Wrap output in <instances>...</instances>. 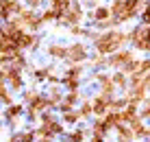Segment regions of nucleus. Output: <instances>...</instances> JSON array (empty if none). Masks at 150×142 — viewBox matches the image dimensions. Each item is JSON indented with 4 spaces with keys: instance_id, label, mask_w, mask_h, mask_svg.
<instances>
[{
    "instance_id": "15",
    "label": "nucleus",
    "mask_w": 150,
    "mask_h": 142,
    "mask_svg": "<svg viewBox=\"0 0 150 142\" xmlns=\"http://www.w3.org/2000/svg\"><path fill=\"white\" fill-rule=\"evenodd\" d=\"M39 20L41 24H48V22H54V20H61V13H57L54 9H46V11H41Z\"/></svg>"
},
{
    "instance_id": "16",
    "label": "nucleus",
    "mask_w": 150,
    "mask_h": 142,
    "mask_svg": "<svg viewBox=\"0 0 150 142\" xmlns=\"http://www.w3.org/2000/svg\"><path fill=\"white\" fill-rule=\"evenodd\" d=\"M48 98H50V103H52V107H57V105L63 101V94H61V90H59L57 85H52V87L48 90Z\"/></svg>"
},
{
    "instance_id": "9",
    "label": "nucleus",
    "mask_w": 150,
    "mask_h": 142,
    "mask_svg": "<svg viewBox=\"0 0 150 142\" xmlns=\"http://www.w3.org/2000/svg\"><path fill=\"white\" fill-rule=\"evenodd\" d=\"M107 109H109V101L107 98H102L100 94L91 101V114H96V116H102V114H107Z\"/></svg>"
},
{
    "instance_id": "33",
    "label": "nucleus",
    "mask_w": 150,
    "mask_h": 142,
    "mask_svg": "<svg viewBox=\"0 0 150 142\" xmlns=\"http://www.w3.org/2000/svg\"><path fill=\"white\" fill-rule=\"evenodd\" d=\"M91 142H102V136H98V133H94V136H91Z\"/></svg>"
},
{
    "instance_id": "35",
    "label": "nucleus",
    "mask_w": 150,
    "mask_h": 142,
    "mask_svg": "<svg viewBox=\"0 0 150 142\" xmlns=\"http://www.w3.org/2000/svg\"><path fill=\"white\" fill-rule=\"evenodd\" d=\"M9 142H13V140H9Z\"/></svg>"
},
{
    "instance_id": "32",
    "label": "nucleus",
    "mask_w": 150,
    "mask_h": 142,
    "mask_svg": "<svg viewBox=\"0 0 150 142\" xmlns=\"http://www.w3.org/2000/svg\"><path fill=\"white\" fill-rule=\"evenodd\" d=\"M39 4H41V0H28V7H30V9L39 7Z\"/></svg>"
},
{
    "instance_id": "23",
    "label": "nucleus",
    "mask_w": 150,
    "mask_h": 142,
    "mask_svg": "<svg viewBox=\"0 0 150 142\" xmlns=\"http://www.w3.org/2000/svg\"><path fill=\"white\" fill-rule=\"evenodd\" d=\"M111 81H113V85L124 87V85H126V75H124V72H115V75L111 77Z\"/></svg>"
},
{
    "instance_id": "21",
    "label": "nucleus",
    "mask_w": 150,
    "mask_h": 142,
    "mask_svg": "<svg viewBox=\"0 0 150 142\" xmlns=\"http://www.w3.org/2000/svg\"><path fill=\"white\" fill-rule=\"evenodd\" d=\"M35 142H54V136L44 133V131L37 127V129H35Z\"/></svg>"
},
{
    "instance_id": "30",
    "label": "nucleus",
    "mask_w": 150,
    "mask_h": 142,
    "mask_svg": "<svg viewBox=\"0 0 150 142\" xmlns=\"http://www.w3.org/2000/svg\"><path fill=\"white\" fill-rule=\"evenodd\" d=\"M70 33H72V35H89L81 24H72V26H70Z\"/></svg>"
},
{
    "instance_id": "27",
    "label": "nucleus",
    "mask_w": 150,
    "mask_h": 142,
    "mask_svg": "<svg viewBox=\"0 0 150 142\" xmlns=\"http://www.w3.org/2000/svg\"><path fill=\"white\" fill-rule=\"evenodd\" d=\"M39 94H41V92H37V90H26V92L22 94V96H24V103H28V105H30V103L35 101V98L39 96Z\"/></svg>"
},
{
    "instance_id": "2",
    "label": "nucleus",
    "mask_w": 150,
    "mask_h": 142,
    "mask_svg": "<svg viewBox=\"0 0 150 142\" xmlns=\"http://www.w3.org/2000/svg\"><path fill=\"white\" fill-rule=\"evenodd\" d=\"M83 18H85V11H83V7L79 2H72L68 9H65L63 13H61V20L59 22H63V24H81L83 22Z\"/></svg>"
},
{
    "instance_id": "26",
    "label": "nucleus",
    "mask_w": 150,
    "mask_h": 142,
    "mask_svg": "<svg viewBox=\"0 0 150 142\" xmlns=\"http://www.w3.org/2000/svg\"><path fill=\"white\" fill-rule=\"evenodd\" d=\"M70 142H85V131L83 129H74L70 133Z\"/></svg>"
},
{
    "instance_id": "1",
    "label": "nucleus",
    "mask_w": 150,
    "mask_h": 142,
    "mask_svg": "<svg viewBox=\"0 0 150 142\" xmlns=\"http://www.w3.org/2000/svg\"><path fill=\"white\" fill-rule=\"evenodd\" d=\"M91 42H94V48L100 52V55H109V52H115L122 44H126V42H128V35L117 33V31H111V33L94 35Z\"/></svg>"
},
{
    "instance_id": "18",
    "label": "nucleus",
    "mask_w": 150,
    "mask_h": 142,
    "mask_svg": "<svg viewBox=\"0 0 150 142\" xmlns=\"http://www.w3.org/2000/svg\"><path fill=\"white\" fill-rule=\"evenodd\" d=\"M70 4H72L70 0H50V9H54L57 13H63Z\"/></svg>"
},
{
    "instance_id": "10",
    "label": "nucleus",
    "mask_w": 150,
    "mask_h": 142,
    "mask_svg": "<svg viewBox=\"0 0 150 142\" xmlns=\"http://www.w3.org/2000/svg\"><path fill=\"white\" fill-rule=\"evenodd\" d=\"M39 129L44 131V133H50V136H61L63 133V125L59 123V120H52V123H46V125H39Z\"/></svg>"
},
{
    "instance_id": "5",
    "label": "nucleus",
    "mask_w": 150,
    "mask_h": 142,
    "mask_svg": "<svg viewBox=\"0 0 150 142\" xmlns=\"http://www.w3.org/2000/svg\"><path fill=\"white\" fill-rule=\"evenodd\" d=\"M20 11H22V4L18 0H0V20L2 22H7L9 18L18 15Z\"/></svg>"
},
{
    "instance_id": "12",
    "label": "nucleus",
    "mask_w": 150,
    "mask_h": 142,
    "mask_svg": "<svg viewBox=\"0 0 150 142\" xmlns=\"http://www.w3.org/2000/svg\"><path fill=\"white\" fill-rule=\"evenodd\" d=\"M24 114V107L20 103H11V105H7V112H4V118L7 120H13V118H20Z\"/></svg>"
},
{
    "instance_id": "8",
    "label": "nucleus",
    "mask_w": 150,
    "mask_h": 142,
    "mask_svg": "<svg viewBox=\"0 0 150 142\" xmlns=\"http://www.w3.org/2000/svg\"><path fill=\"white\" fill-rule=\"evenodd\" d=\"M128 61H133V55H131L128 50H120V52H115V55L109 59V64H111L113 68H124Z\"/></svg>"
},
{
    "instance_id": "24",
    "label": "nucleus",
    "mask_w": 150,
    "mask_h": 142,
    "mask_svg": "<svg viewBox=\"0 0 150 142\" xmlns=\"http://www.w3.org/2000/svg\"><path fill=\"white\" fill-rule=\"evenodd\" d=\"M91 129H94V133H98V136H105L107 131H109V129H107V125H105V120H96Z\"/></svg>"
},
{
    "instance_id": "14",
    "label": "nucleus",
    "mask_w": 150,
    "mask_h": 142,
    "mask_svg": "<svg viewBox=\"0 0 150 142\" xmlns=\"http://www.w3.org/2000/svg\"><path fill=\"white\" fill-rule=\"evenodd\" d=\"M109 9H107V7H96L94 9V11H91V15H89V18L91 20H94V22H102V20H109Z\"/></svg>"
},
{
    "instance_id": "17",
    "label": "nucleus",
    "mask_w": 150,
    "mask_h": 142,
    "mask_svg": "<svg viewBox=\"0 0 150 142\" xmlns=\"http://www.w3.org/2000/svg\"><path fill=\"white\" fill-rule=\"evenodd\" d=\"M105 125H107V129H111V127H117V125H122L120 112H111L109 116H107V120H105Z\"/></svg>"
},
{
    "instance_id": "34",
    "label": "nucleus",
    "mask_w": 150,
    "mask_h": 142,
    "mask_svg": "<svg viewBox=\"0 0 150 142\" xmlns=\"http://www.w3.org/2000/svg\"><path fill=\"white\" fill-rule=\"evenodd\" d=\"M144 116H150V107H146V109H144Z\"/></svg>"
},
{
    "instance_id": "25",
    "label": "nucleus",
    "mask_w": 150,
    "mask_h": 142,
    "mask_svg": "<svg viewBox=\"0 0 150 142\" xmlns=\"http://www.w3.org/2000/svg\"><path fill=\"white\" fill-rule=\"evenodd\" d=\"M81 116H79V112H68V114H63V123H68V125H74V123H79Z\"/></svg>"
},
{
    "instance_id": "7",
    "label": "nucleus",
    "mask_w": 150,
    "mask_h": 142,
    "mask_svg": "<svg viewBox=\"0 0 150 142\" xmlns=\"http://www.w3.org/2000/svg\"><path fill=\"white\" fill-rule=\"evenodd\" d=\"M28 107H30V109H35L37 114H44V112H50V109H52V103H50V98H48V96L39 94V96L35 98V101L30 103Z\"/></svg>"
},
{
    "instance_id": "19",
    "label": "nucleus",
    "mask_w": 150,
    "mask_h": 142,
    "mask_svg": "<svg viewBox=\"0 0 150 142\" xmlns=\"http://www.w3.org/2000/svg\"><path fill=\"white\" fill-rule=\"evenodd\" d=\"M63 77H68V79H81V77H83V66H79V64H72V66H70V70L65 72Z\"/></svg>"
},
{
    "instance_id": "3",
    "label": "nucleus",
    "mask_w": 150,
    "mask_h": 142,
    "mask_svg": "<svg viewBox=\"0 0 150 142\" xmlns=\"http://www.w3.org/2000/svg\"><path fill=\"white\" fill-rule=\"evenodd\" d=\"M18 15H20V20L24 22V29H26V31H39L41 26H44L41 20H39V15H35L33 9H24L22 7V11H20Z\"/></svg>"
},
{
    "instance_id": "36",
    "label": "nucleus",
    "mask_w": 150,
    "mask_h": 142,
    "mask_svg": "<svg viewBox=\"0 0 150 142\" xmlns=\"http://www.w3.org/2000/svg\"><path fill=\"white\" fill-rule=\"evenodd\" d=\"M70 2H72V0H70Z\"/></svg>"
},
{
    "instance_id": "22",
    "label": "nucleus",
    "mask_w": 150,
    "mask_h": 142,
    "mask_svg": "<svg viewBox=\"0 0 150 142\" xmlns=\"http://www.w3.org/2000/svg\"><path fill=\"white\" fill-rule=\"evenodd\" d=\"M50 72H52V70H50V68H37V70L33 72V77L37 79V81H46V79H48V75H50Z\"/></svg>"
},
{
    "instance_id": "6",
    "label": "nucleus",
    "mask_w": 150,
    "mask_h": 142,
    "mask_svg": "<svg viewBox=\"0 0 150 142\" xmlns=\"http://www.w3.org/2000/svg\"><path fill=\"white\" fill-rule=\"evenodd\" d=\"M137 9H139V0H124L120 13L115 15V22H126V20H131L133 15L137 13Z\"/></svg>"
},
{
    "instance_id": "13",
    "label": "nucleus",
    "mask_w": 150,
    "mask_h": 142,
    "mask_svg": "<svg viewBox=\"0 0 150 142\" xmlns=\"http://www.w3.org/2000/svg\"><path fill=\"white\" fill-rule=\"evenodd\" d=\"M13 142H35V129H26V131H18L11 136Z\"/></svg>"
},
{
    "instance_id": "4",
    "label": "nucleus",
    "mask_w": 150,
    "mask_h": 142,
    "mask_svg": "<svg viewBox=\"0 0 150 142\" xmlns=\"http://www.w3.org/2000/svg\"><path fill=\"white\" fill-rule=\"evenodd\" d=\"M65 59H68L70 64H81V61H85V59H87V46L81 44V42H76V44L68 46Z\"/></svg>"
},
{
    "instance_id": "20",
    "label": "nucleus",
    "mask_w": 150,
    "mask_h": 142,
    "mask_svg": "<svg viewBox=\"0 0 150 142\" xmlns=\"http://www.w3.org/2000/svg\"><path fill=\"white\" fill-rule=\"evenodd\" d=\"M61 83L65 85V90H68V92H74V90H79L81 79H68V77H61Z\"/></svg>"
},
{
    "instance_id": "29",
    "label": "nucleus",
    "mask_w": 150,
    "mask_h": 142,
    "mask_svg": "<svg viewBox=\"0 0 150 142\" xmlns=\"http://www.w3.org/2000/svg\"><path fill=\"white\" fill-rule=\"evenodd\" d=\"M79 96H81L79 90H74V92H68V94H65V96H63V101H65V103H70V105H76Z\"/></svg>"
},
{
    "instance_id": "31",
    "label": "nucleus",
    "mask_w": 150,
    "mask_h": 142,
    "mask_svg": "<svg viewBox=\"0 0 150 142\" xmlns=\"http://www.w3.org/2000/svg\"><path fill=\"white\" fill-rule=\"evenodd\" d=\"M105 64H107L105 55H98V57H94V59H91V66H105Z\"/></svg>"
},
{
    "instance_id": "37",
    "label": "nucleus",
    "mask_w": 150,
    "mask_h": 142,
    "mask_svg": "<svg viewBox=\"0 0 150 142\" xmlns=\"http://www.w3.org/2000/svg\"><path fill=\"white\" fill-rule=\"evenodd\" d=\"M0 35H2V33H0Z\"/></svg>"
},
{
    "instance_id": "28",
    "label": "nucleus",
    "mask_w": 150,
    "mask_h": 142,
    "mask_svg": "<svg viewBox=\"0 0 150 142\" xmlns=\"http://www.w3.org/2000/svg\"><path fill=\"white\" fill-rule=\"evenodd\" d=\"M79 116H81V118H89V116H91V103H83V105H81Z\"/></svg>"
},
{
    "instance_id": "11",
    "label": "nucleus",
    "mask_w": 150,
    "mask_h": 142,
    "mask_svg": "<svg viewBox=\"0 0 150 142\" xmlns=\"http://www.w3.org/2000/svg\"><path fill=\"white\" fill-rule=\"evenodd\" d=\"M48 52L52 59H65V52H68V46H61V44H50L48 46Z\"/></svg>"
}]
</instances>
